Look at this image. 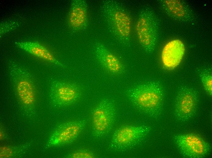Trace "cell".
<instances>
[{"label":"cell","mask_w":212,"mask_h":158,"mask_svg":"<svg viewBox=\"0 0 212 158\" xmlns=\"http://www.w3.org/2000/svg\"><path fill=\"white\" fill-rule=\"evenodd\" d=\"M165 94L163 86L156 81L139 84L126 92L127 97L135 107L154 118H158L162 113Z\"/></svg>","instance_id":"1"},{"label":"cell","mask_w":212,"mask_h":158,"mask_svg":"<svg viewBox=\"0 0 212 158\" xmlns=\"http://www.w3.org/2000/svg\"><path fill=\"white\" fill-rule=\"evenodd\" d=\"M101 9L111 33L121 43L129 44L131 39L132 21L124 8L117 1L105 0L102 2Z\"/></svg>","instance_id":"2"},{"label":"cell","mask_w":212,"mask_h":158,"mask_svg":"<svg viewBox=\"0 0 212 158\" xmlns=\"http://www.w3.org/2000/svg\"><path fill=\"white\" fill-rule=\"evenodd\" d=\"M139 41L146 52L155 49L158 37V24L156 15L150 9L146 8L140 13L136 26Z\"/></svg>","instance_id":"3"},{"label":"cell","mask_w":212,"mask_h":158,"mask_svg":"<svg viewBox=\"0 0 212 158\" xmlns=\"http://www.w3.org/2000/svg\"><path fill=\"white\" fill-rule=\"evenodd\" d=\"M11 80L20 101L25 106L31 107L35 100L33 78L27 70L12 61L9 64Z\"/></svg>","instance_id":"4"},{"label":"cell","mask_w":212,"mask_h":158,"mask_svg":"<svg viewBox=\"0 0 212 158\" xmlns=\"http://www.w3.org/2000/svg\"><path fill=\"white\" fill-rule=\"evenodd\" d=\"M150 130V127L145 125H127L121 127L113 133L110 148L115 151L129 149L143 140Z\"/></svg>","instance_id":"5"},{"label":"cell","mask_w":212,"mask_h":158,"mask_svg":"<svg viewBox=\"0 0 212 158\" xmlns=\"http://www.w3.org/2000/svg\"><path fill=\"white\" fill-rule=\"evenodd\" d=\"M116 115L113 103L110 100L101 101L93 109L91 115L93 134L97 138L104 136L111 129Z\"/></svg>","instance_id":"6"},{"label":"cell","mask_w":212,"mask_h":158,"mask_svg":"<svg viewBox=\"0 0 212 158\" xmlns=\"http://www.w3.org/2000/svg\"><path fill=\"white\" fill-rule=\"evenodd\" d=\"M199 101L198 91L193 88L183 85L178 89L176 95L174 114L177 119L185 122L195 114Z\"/></svg>","instance_id":"7"},{"label":"cell","mask_w":212,"mask_h":158,"mask_svg":"<svg viewBox=\"0 0 212 158\" xmlns=\"http://www.w3.org/2000/svg\"><path fill=\"white\" fill-rule=\"evenodd\" d=\"M175 143L182 155L187 158H201L210 152V145L199 136L190 133L174 137Z\"/></svg>","instance_id":"8"},{"label":"cell","mask_w":212,"mask_h":158,"mask_svg":"<svg viewBox=\"0 0 212 158\" xmlns=\"http://www.w3.org/2000/svg\"><path fill=\"white\" fill-rule=\"evenodd\" d=\"M50 86L52 101L59 105L75 103L81 95L80 86L74 83L54 80L51 82Z\"/></svg>","instance_id":"9"},{"label":"cell","mask_w":212,"mask_h":158,"mask_svg":"<svg viewBox=\"0 0 212 158\" xmlns=\"http://www.w3.org/2000/svg\"><path fill=\"white\" fill-rule=\"evenodd\" d=\"M85 120H75L59 126L51 136V144L57 145L72 142L76 139L84 129Z\"/></svg>","instance_id":"10"},{"label":"cell","mask_w":212,"mask_h":158,"mask_svg":"<svg viewBox=\"0 0 212 158\" xmlns=\"http://www.w3.org/2000/svg\"><path fill=\"white\" fill-rule=\"evenodd\" d=\"M88 4L84 0H73L71 3L68 16V24L72 30L85 29L88 25Z\"/></svg>","instance_id":"11"},{"label":"cell","mask_w":212,"mask_h":158,"mask_svg":"<svg viewBox=\"0 0 212 158\" xmlns=\"http://www.w3.org/2000/svg\"><path fill=\"white\" fill-rule=\"evenodd\" d=\"M185 52V45L181 40L175 39L168 42L162 51L161 59L164 66L168 69L175 68L181 63Z\"/></svg>","instance_id":"12"},{"label":"cell","mask_w":212,"mask_h":158,"mask_svg":"<svg viewBox=\"0 0 212 158\" xmlns=\"http://www.w3.org/2000/svg\"><path fill=\"white\" fill-rule=\"evenodd\" d=\"M159 2L162 9L174 19L186 22L193 20V13L184 2L178 0H161Z\"/></svg>","instance_id":"13"},{"label":"cell","mask_w":212,"mask_h":158,"mask_svg":"<svg viewBox=\"0 0 212 158\" xmlns=\"http://www.w3.org/2000/svg\"><path fill=\"white\" fill-rule=\"evenodd\" d=\"M94 48L97 59L108 71L115 74H121L123 72L124 67L121 62L103 44L96 43Z\"/></svg>","instance_id":"14"},{"label":"cell","mask_w":212,"mask_h":158,"mask_svg":"<svg viewBox=\"0 0 212 158\" xmlns=\"http://www.w3.org/2000/svg\"><path fill=\"white\" fill-rule=\"evenodd\" d=\"M16 43L18 47L32 55L58 66H63L49 51L38 43L22 41Z\"/></svg>","instance_id":"15"},{"label":"cell","mask_w":212,"mask_h":158,"mask_svg":"<svg viewBox=\"0 0 212 158\" xmlns=\"http://www.w3.org/2000/svg\"><path fill=\"white\" fill-rule=\"evenodd\" d=\"M200 79L205 91L210 95L212 94V74L211 70L204 69L199 74Z\"/></svg>","instance_id":"16"},{"label":"cell","mask_w":212,"mask_h":158,"mask_svg":"<svg viewBox=\"0 0 212 158\" xmlns=\"http://www.w3.org/2000/svg\"><path fill=\"white\" fill-rule=\"evenodd\" d=\"M19 26L18 22L13 21H9L3 24L2 23L0 26V35L2 36L5 33L14 30Z\"/></svg>","instance_id":"17"},{"label":"cell","mask_w":212,"mask_h":158,"mask_svg":"<svg viewBox=\"0 0 212 158\" xmlns=\"http://www.w3.org/2000/svg\"><path fill=\"white\" fill-rule=\"evenodd\" d=\"M72 158H93L94 154L91 152L86 150H79L71 154Z\"/></svg>","instance_id":"18"}]
</instances>
